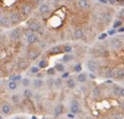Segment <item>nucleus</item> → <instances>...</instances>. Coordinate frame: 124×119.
I'll use <instances>...</instances> for the list:
<instances>
[{"label":"nucleus","mask_w":124,"mask_h":119,"mask_svg":"<svg viewBox=\"0 0 124 119\" xmlns=\"http://www.w3.org/2000/svg\"><path fill=\"white\" fill-rule=\"evenodd\" d=\"M116 13H115V10H114V8H111V7H103L100 10V16L99 17L102 21V23L106 27H108L114 21V15Z\"/></svg>","instance_id":"f257e3e1"},{"label":"nucleus","mask_w":124,"mask_h":119,"mask_svg":"<svg viewBox=\"0 0 124 119\" xmlns=\"http://www.w3.org/2000/svg\"><path fill=\"white\" fill-rule=\"evenodd\" d=\"M25 30H27V29H23L22 27L12 28V29L8 31V33H7L9 40H10V42H12V44L18 42V41L24 37V32H23V31H25Z\"/></svg>","instance_id":"f03ea898"},{"label":"nucleus","mask_w":124,"mask_h":119,"mask_svg":"<svg viewBox=\"0 0 124 119\" xmlns=\"http://www.w3.org/2000/svg\"><path fill=\"white\" fill-rule=\"evenodd\" d=\"M14 63H15V70L18 71V72H22V71H25L30 66L31 62L29 61L28 56L21 55V56H18L16 58V61H14Z\"/></svg>","instance_id":"7ed1b4c3"},{"label":"nucleus","mask_w":124,"mask_h":119,"mask_svg":"<svg viewBox=\"0 0 124 119\" xmlns=\"http://www.w3.org/2000/svg\"><path fill=\"white\" fill-rule=\"evenodd\" d=\"M33 9L35 8L32 7V5H31L29 1H27V2L21 4V6L18 7V12H20V14H21V16H22L23 20H28V18L31 16Z\"/></svg>","instance_id":"20e7f679"},{"label":"nucleus","mask_w":124,"mask_h":119,"mask_svg":"<svg viewBox=\"0 0 124 119\" xmlns=\"http://www.w3.org/2000/svg\"><path fill=\"white\" fill-rule=\"evenodd\" d=\"M41 52H43V50H41L37 45L29 46V48H28V50H27V56H28V58H29V61L30 62L36 61V60L41 55Z\"/></svg>","instance_id":"39448f33"},{"label":"nucleus","mask_w":124,"mask_h":119,"mask_svg":"<svg viewBox=\"0 0 124 119\" xmlns=\"http://www.w3.org/2000/svg\"><path fill=\"white\" fill-rule=\"evenodd\" d=\"M24 39L27 41L28 46H33V45H37V42L39 41L40 38L37 35L36 32L27 29V30L24 31Z\"/></svg>","instance_id":"423d86ee"},{"label":"nucleus","mask_w":124,"mask_h":119,"mask_svg":"<svg viewBox=\"0 0 124 119\" xmlns=\"http://www.w3.org/2000/svg\"><path fill=\"white\" fill-rule=\"evenodd\" d=\"M85 65H86V69L89 70V72L98 73V71H99V69H100V64H99L98 58H93V57L86 58V61H85Z\"/></svg>","instance_id":"0eeeda50"},{"label":"nucleus","mask_w":124,"mask_h":119,"mask_svg":"<svg viewBox=\"0 0 124 119\" xmlns=\"http://www.w3.org/2000/svg\"><path fill=\"white\" fill-rule=\"evenodd\" d=\"M111 79L122 83L124 80V65H116L114 66L113 70V75H111Z\"/></svg>","instance_id":"6e6552de"},{"label":"nucleus","mask_w":124,"mask_h":119,"mask_svg":"<svg viewBox=\"0 0 124 119\" xmlns=\"http://www.w3.org/2000/svg\"><path fill=\"white\" fill-rule=\"evenodd\" d=\"M0 24H1V29H6V30H10L13 25L9 20V15L5 13L4 9L1 8V15H0Z\"/></svg>","instance_id":"1a4fd4ad"},{"label":"nucleus","mask_w":124,"mask_h":119,"mask_svg":"<svg viewBox=\"0 0 124 119\" xmlns=\"http://www.w3.org/2000/svg\"><path fill=\"white\" fill-rule=\"evenodd\" d=\"M95 32L97 31L95 30H93V28L92 27H87L84 29V41H85V44H92L93 42V40H94V38H95Z\"/></svg>","instance_id":"9d476101"},{"label":"nucleus","mask_w":124,"mask_h":119,"mask_svg":"<svg viewBox=\"0 0 124 119\" xmlns=\"http://www.w3.org/2000/svg\"><path fill=\"white\" fill-rule=\"evenodd\" d=\"M41 27H43L41 23H40L36 17H31L27 23V29L33 31V32H36V33H38V31L41 29Z\"/></svg>","instance_id":"9b49d317"},{"label":"nucleus","mask_w":124,"mask_h":119,"mask_svg":"<svg viewBox=\"0 0 124 119\" xmlns=\"http://www.w3.org/2000/svg\"><path fill=\"white\" fill-rule=\"evenodd\" d=\"M8 15H9V20H10V22H12L13 28L18 25V24L23 21V18H22V16H21V14H20L18 10H13V12H10Z\"/></svg>","instance_id":"f8f14e48"},{"label":"nucleus","mask_w":124,"mask_h":119,"mask_svg":"<svg viewBox=\"0 0 124 119\" xmlns=\"http://www.w3.org/2000/svg\"><path fill=\"white\" fill-rule=\"evenodd\" d=\"M51 7H49L48 2H44L43 5H40V7L38 8V14H39L40 17L43 18H47L51 16Z\"/></svg>","instance_id":"ddd939ff"},{"label":"nucleus","mask_w":124,"mask_h":119,"mask_svg":"<svg viewBox=\"0 0 124 119\" xmlns=\"http://www.w3.org/2000/svg\"><path fill=\"white\" fill-rule=\"evenodd\" d=\"M109 41H110V48L113 49V50H121V49H123L124 44H123V41L121 40V38L118 37V35H117V37H113V38H110Z\"/></svg>","instance_id":"4468645a"},{"label":"nucleus","mask_w":124,"mask_h":119,"mask_svg":"<svg viewBox=\"0 0 124 119\" xmlns=\"http://www.w3.org/2000/svg\"><path fill=\"white\" fill-rule=\"evenodd\" d=\"M12 112H13L12 103L2 100V101H1V116H2V117H8V116H10Z\"/></svg>","instance_id":"2eb2a0df"},{"label":"nucleus","mask_w":124,"mask_h":119,"mask_svg":"<svg viewBox=\"0 0 124 119\" xmlns=\"http://www.w3.org/2000/svg\"><path fill=\"white\" fill-rule=\"evenodd\" d=\"M31 87L36 92H41V91H44L46 88V81L43 79H39V78H35V79L32 80Z\"/></svg>","instance_id":"dca6fc26"},{"label":"nucleus","mask_w":124,"mask_h":119,"mask_svg":"<svg viewBox=\"0 0 124 119\" xmlns=\"http://www.w3.org/2000/svg\"><path fill=\"white\" fill-rule=\"evenodd\" d=\"M70 112L74 115H79L82 113V108H80V103L77 100H71L70 101Z\"/></svg>","instance_id":"f3484780"},{"label":"nucleus","mask_w":124,"mask_h":119,"mask_svg":"<svg viewBox=\"0 0 124 119\" xmlns=\"http://www.w3.org/2000/svg\"><path fill=\"white\" fill-rule=\"evenodd\" d=\"M84 29L80 27H76L72 31V37H74V40L75 41H78V40H83L84 39Z\"/></svg>","instance_id":"a211bd4d"},{"label":"nucleus","mask_w":124,"mask_h":119,"mask_svg":"<svg viewBox=\"0 0 124 119\" xmlns=\"http://www.w3.org/2000/svg\"><path fill=\"white\" fill-rule=\"evenodd\" d=\"M64 112V105L63 103H58L53 106V111H52V115H53L54 118H59L61 115H63Z\"/></svg>","instance_id":"6ab92c4d"},{"label":"nucleus","mask_w":124,"mask_h":119,"mask_svg":"<svg viewBox=\"0 0 124 119\" xmlns=\"http://www.w3.org/2000/svg\"><path fill=\"white\" fill-rule=\"evenodd\" d=\"M75 5L79 10H86V9L91 8V1L90 0H76Z\"/></svg>","instance_id":"aec40b11"},{"label":"nucleus","mask_w":124,"mask_h":119,"mask_svg":"<svg viewBox=\"0 0 124 119\" xmlns=\"http://www.w3.org/2000/svg\"><path fill=\"white\" fill-rule=\"evenodd\" d=\"M62 52H63L62 45H54V46H52V47L47 50V57L53 56V55H56V54H61Z\"/></svg>","instance_id":"412c9836"},{"label":"nucleus","mask_w":124,"mask_h":119,"mask_svg":"<svg viewBox=\"0 0 124 119\" xmlns=\"http://www.w3.org/2000/svg\"><path fill=\"white\" fill-rule=\"evenodd\" d=\"M121 91H122V87L117 84H113L110 86V96L114 97V98H117V97H121Z\"/></svg>","instance_id":"4be33fe9"},{"label":"nucleus","mask_w":124,"mask_h":119,"mask_svg":"<svg viewBox=\"0 0 124 119\" xmlns=\"http://www.w3.org/2000/svg\"><path fill=\"white\" fill-rule=\"evenodd\" d=\"M66 87L68 89H71V91H74V89L77 87V80H76V77H68L66 80Z\"/></svg>","instance_id":"5701e85b"},{"label":"nucleus","mask_w":124,"mask_h":119,"mask_svg":"<svg viewBox=\"0 0 124 119\" xmlns=\"http://www.w3.org/2000/svg\"><path fill=\"white\" fill-rule=\"evenodd\" d=\"M10 102H12V104L15 106H18L22 104V96L20 95V94H13V95H10Z\"/></svg>","instance_id":"b1692460"},{"label":"nucleus","mask_w":124,"mask_h":119,"mask_svg":"<svg viewBox=\"0 0 124 119\" xmlns=\"http://www.w3.org/2000/svg\"><path fill=\"white\" fill-rule=\"evenodd\" d=\"M76 60V56L74 53H69V54H64L63 56H62V60L61 62L62 63H64V64H67V63H71V62H74Z\"/></svg>","instance_id":"393cba45"},{"label":"nucleus","mask_w":124,"mask_h":119,"mask_svg":"<svg viewBox=\"0 0 124 119\" xmlns=\"http://www.w3.org/2000/svg\"><path fill=\"white\" fill-rule=\"evenodd\" d=\"M99 96H101V87L94 86V87L91 89V97H92L93 100H98Z\"/></svg>","instance_id":"a878e982"},{"label":"nucleus","mask_w":124,"mask_h":119,"mask_svg":"<svg viewBox=\"0 0 124 119\" xmlns=\"http://www.w3.org/2000/svg\"><path fill=\"white\" fill-rule=\"evenodd\" d=\"M22 96L25 98V100H31L32 97L35 96V92L31 88H23L22 91Z\"/></svg>","instance_id":"bb28decb"},{"label":"nucleus","mask_w":124,"mask_h":119,"mask_svg":"<svg viewBox=\"0 0 124 119\" xmlns=\"http://www.w3.org/2000/svg\"><path fill=\"white\" fill-rule=\"evenodd\" d=\"M45 81H46V89H47V91H53V89H55V78L48 77Z\"/></svg>","instance_id":"cd10ccee"},{"label":"nucleus","mask_w":124,"mask_h":119,"mask_svg":"<svg viewBox=\"0 0 124 119\" xmlns=\"http://www.w3.org/2000/svg\"><path fill=\"white\" fill-rule=\"evenodd\" d=\"M76 80H77V83H79V84H85V83L87 81V75H86L85 72H80V73L77 75Z\"/></svg>","instance_id":"c85d7f7f"},{"label":"nucleus","mask_w":124,"mask_h":119,"mask_svg":"<svg viewBox=\"0 0 124 119\" xmlns=\"http://www.w3.org/2000/svg\"><path fill=\"white\" fill-rule=\"evenodd\" d=\"M63 47V53L64 54H69V53H74V45L70 42H66V44L62 45Z\"/></svg>","instance_id":"c756f323"},{"label":"nucleus","mask_w":124,"mask_h":119,"mask_svg":"<svg viewBox=\"0 0 124 119\" xmlns=\"http://www.w3.org/2000/svg\"><path fill=\"white\" fill-rule=\"evenodd\" d=\"M17 88H18V83H15V81H12V80L7 81V89H8V91L15 92Z\"/></svg>","instance_id":"7c9ffc66"},{"label":"nucleus","mask_w":124,"mask_h":119,"mask_svg":"<svg viewBox=\"0 0 124 119\" xmlns=\"http://www.w3.org/2000/svg\"><path fill=\"white\" fill-rule=\"evenodd\" d=\"M37 46H38L41 50H46V49L48 48L49 45H48V42H47L45 39H39V41L37 42Z\"/></svg>","instance_id":"2f4dec72"},{"label":"nucleus","mask_w":124,"mask_h":119,"mask_svg":"<svg viewBox=\"0 0 124 119\" xmlns=\"http://www.w3.org/2000/svg\"><path fill=\"white\" fill-rule=\"evenodd\" d=\"M62 88H63V78L62 77L55 78V89L56 91H61Z\"/></svg>","instance_id":"473e14b6"},{"label":"nucleus","mask_w":124,"mask_h":119,"mask_svg":"<svg viewBox=\"0 0 124 119\" xmlns=\"http://www.w3.org/2000/svg\"><path fill=\"white\" fill-rule=\"evenodd\" d=\"M23 79V77L20 73H13V75L9 76V80L12 81H15V83H21Z\"/></svg>","instance_id":"72a5a7b5"},{"label":"nucleus","mask_w":124,"mask_h":119,"mask_svg":"<svg viewBox=\"0 0 124 119\" xmlns=\"http://www.w3.org/2000/svg\"><path fill=\"white\" fill-rule=\"evenodd\" d=\"M55 69H56V71H58V72H60V73H64V72H66V66H64V63H60V62H59V63H55Z\"/></svg>","instance_id":"f704fd0d"},{"label":"nucleus","mask_w":124,"mask_h":119,"mask_svg":"<svg viewBox=\"0 0 124 119\" xmlns=\"http://www.w3.org/2000/svg\"><path fill=\"white\" fill-rule=\"evenodd\" d=\"M38 66H39L40 69H46L48 66V57L41 58L39 61V63H38Z\"/></svg>","instance_id":"c9c22d12"},{"label":"nucleus","mask_w":124,"mask_h":119,"mask_svg":"<svg viewBox=\"0 0 124 119\" xmlns=\"http://www.w3.org/2000/svg\"><path fill=\"white\" fill-rule=\"evenodd\" d=\"M21 84L24 88H30L31 85H32V80L30 78H23L22 81H21Z\"/></svg>","instance_id":"e433bc0d"},{"label":"nucleus","mask_w":124,"mask_h":119,"mask_svg":"<svg viewBox=\"0 0 124 119\" xmlns=\"http://www.w3.org/2000/svg\"><path fill=\"white\" fill-rule=\"evenodd\" d=\"M44 1L45 0H29V2L32 5V7H33V8H39L40 5L44 4Z\"/></svg>","instance_id":"4c0bfd02"},{"label":"nucleus","mask_w":124,"mask_h":119,"mask_svg":"<svg viewBox=\"0 0 124 119\" xmlns=\"http://www.w3.org/2000/svg\"><path fill=\"white\" fill-rule=\"evenodd\" d=\"M123 21H122V20H118V18H116V20H114V23H113V28H114V29H116V30H117V29H120L121 27H123Z\"/></svg>","instance_id":"58836bf2"},{"label":"nucleus","mask_w":124,"mask_h":119,"mask_svg":"<svg viewBox=\"0 0 124 119\" xmlns=\"http://www.w3.org/2000/svg\"><path fill=\"white\" fill-rule=\"evenodd\" d=\"M31 75H37V73H39L40 72V68L39 66H30V70H29Z\"/></svg>","instance_id":"ea45409f"},{"label":"nucleus","mask_w":124,"mask_h":119,"mask_svg":"<svg viewBox=\"0 0 124 119\" xmlns=\"http://www.w3.org/2000/svg\"><path fill=\"white\" fill-rule=\"evenodd\" d=\"M56 72H58V71H56V69H55V66H52V68H48V70H47V72H46V75L48 76V77H53Z\"/></svg>","instance_id":"a19ab883"},{"label":"nucleus","mask_w":124,"mask_h":119,"mask_svg":"<svg viewBox=\"0 0 124 119\" xmlns=\"http://www.w3.org/2000/svg\"><path fill=\"white\" fill-rule=\"evenodd\" d=\"M72 71H74V72H76V73H80V72H82V64H80V63L75 64V65H74V68H72Z\"/></svg>","instance_id":"79ce46f5"},{"label":"nucleus","mask_w":124,"mask_h":119,"mask_svg":"<svg viewBox=\"0 0 124 119\" xmlns=\"http://www.w3.org/2000/svg\"><path fill=\"white\" fill-rule=\"evenodd\" d=\"M33 98H35L36 101H40V100H41V96H40V93H39V92L35 93V96H33Z\"/></svg>","instance_id":"37998d69"},{"label":"nucleus","mask_w":124,"mask_h":119,"mask_svg":"<svg viewBox=\"0 0 124 119\" xmlns=\"http://www.w3.org/2000/svg\"><path fill=\"white\" fill-rule=\"evenodd\" d=\"M89 78H90V79H92V80H94V79H97L98 77L95 76V73H94V72H89Z\"/></svg>","instance_id":"c03bdc74"},{"label":"nucleus","mask_w":124,"mask_h":119,"mask_svg":"<svg viewBox=\"0 0 124 119\" xmlns=\"http://www.w3.org/2000/svg\"><path fill=\"white\" fill-rule=\"evenodd\" d=\"M115 32H117V30H116V29H114V30L108 31V33H107V35H115Z\"/></svg>","instance_id":"a18cd8bd"},{"label":"nucleus","mask_w":124,"mask_h":119,"mask_svg":"<svg viewBox=\"0 0 124 119\" xmlns=\"http://www.w3.org/2000/svg\"><path fill=\"white\" fill-rule=\"evenodd\" d=\"M108 1V4H110V5H117L118 2H117V0H107Z\"/></svg>","instance_id":"49530a36"},{"label":"nucleus","mask_w":124,"mask_h":119,"mask_svg":"<svg viewBox=\"0 0 124 119\" xmlns=\"http://www.w3.org/2000/svg\"><path fill=\"white\" fill-rule=\"evenodd\" d=\"M120 105H121V109L124 111V98H122L120 101Z\"/></svg>","instance_id":"de8ad7c7"},{"label":"nucleus","mask_w":124,"mask_h":119,"mask_svg":"<svg viewBox=\"0 0 124 119\" xmlns=\"http://www.w3.org/2000/svg\"><path fill=\"white\" fill-rule=\"evenodd\" d=\"M43 77H44V73H41V72H39V73L36 75V78H39V79H41Z\"/></svg>","instance_id":"09e8293b"},{"label":"nucleus","mask_w":124,"mask_h":119,"mask_svg":"<svg viewBox=\"0 0 124 119\" xmlns=\"http://www.w3.org/2000/svg\"><path fill=\"white\" fill-rule=\"evenodd\" d=\"M117 32L118 33H124V27H121L120 29H117Z\"/></svg>","instance_id":"8fccbe9b"},{"label":"nucleus","mask_w":124,"mask_h":119,"mask_svg":"<svg viewBox=\"0 0 124 119\" xmlns=\"http://www.w3.org/2000/svg\"><path fill=\"white\" fill-rule=\"evenodd\" d=\"M61 77L62 78H66V77H70V76H69V73H68V72H64V73H62L61 75ZM67 79V78H66Z\"/></svg>","instance_id":"3c124183"},{"label":"nucleus","mask_w":124,"mask_h":119,"mask_svg":"<svg viewBox=\"0 0 124 119\" xmlns=\"http://www.w3.org/2000/svg\"><path fill=\"white\" fill-rule=\"evenodd\" d=\"M98 119H110V118L107 117V116H100V117H98Z\"/></svg>","instance_id":"603ef678"},{"label":"nucleus","mask_w":124,"mask_h":119,"mask_svg":"<svg viewBox=\"0 0 124 119\" xmlns=\"http://www.w3.org/2000/svg\"><path fill=\"white\" fill-rule=\"evenodd\" d=\"M118 37L121 38V40L123 41V44H124V33H120V35H118Z\"/></svg>","instance_id":"864d4df0"},{"label":"nucleus","mask_w":124,"mask_h":119,"mask_svg":"<svg viewBox=\"0 0 124 119\" xmlns=\"http://www.w3.org/2000/svg\"><path fill=\"white\" fill-rule=\"evenodd\" d=\"M121 98H124V88H122L121 91Z\"/></svg>","instance_id":"5fc2aeb1"},{"label":"nucleus","mask_w":124,"mask_h":119,"mask_svg":"<svg viewBox=\"0 0 124 119\" xmlns=\"http://www.w3.org/2000/svg\"><path fill=\"white\" fill-rule=\"evenodd\" d=\"M13 119H25L24 117H22V116H16V117H14Z\"/></svg>","instance_id":"6e6d98bb"},{"label":"nucleus","mask_w":124,"mask_h":119,"mask_svg":"<svg viewBox=\"0 0 124 119\" xmlns=\"http://www.w3.org/2000/svg\"><path fill=\"white\" fill-rule=\"evenodd\" d=\"M82 119H93V118L91 117V116H85L84 118H82Z\"/></svg>","instance_id":"4d7b16f0"},{"label":"nucleus","mask_w":124,"mask_h":119,"mask_svg":"<svg viewBox=\"0 0 124 119\" xmlns=\"http://www.w3.org/2000/svg\"><path fill=\"white\" fill-rule=\"evenodd\" d=\"M64 1H66V2H72L74 0H64Z\"/></svg>","instance_id":"13d9d810"},{"label":"nucleus","mask_w":124,"mask_h":119,"mask_svg":"<svg viewBox=\"0 0 124 119\" xmlns=\"http://www.w3.org/2000/svg\"><path fill=\"white\" fill-rule=\"evenodd\" d=\"M1 119H4V117H2V116H1Z\"/></svg>","instance_id":"bf43d9fd"}]
</instances>
